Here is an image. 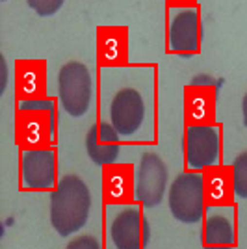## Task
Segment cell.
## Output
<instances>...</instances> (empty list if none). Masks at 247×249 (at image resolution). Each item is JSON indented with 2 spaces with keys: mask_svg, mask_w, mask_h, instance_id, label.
Returning a JSON list of instances; mask_svg holds the SVG:
<instances>
[{
  "mask_svg": "<svg viewBox=\"0 0 247 249\" xmlns=\"http://www.w3.org/2000/svg\"><path fill=\"white\" fill-rule=\"evenodd\" d=\"M91 192L82 177L65 175L51 194V225L60 236L78 232L89 219Z\"/></svg>",
  "mask_w": 247,
  "mask_h": 249,
  "instance_id": "1",
  "label": "cell"
},
{
  "mask_svg": "<svg viewBox=\"0 0 247 249\" xmlns=\"http://www.w3.org/2000/svg\"><path fill=\"white\" fill-rule=\"evenodd\" d=\"M56 132V104L51 99L21 101L15 114V138L21 149L49 147Z\"/></svg>",
  "mask_w": 247,
  "mask_h": 249,
  "instance_id": "2",
  "label": "cell"
},
{
  "mask_svg": "<svg viewBox=\"0 0 247 249\" xmlns=\"http://www.w3.org/2000/svg\"><path fill=\"white\" fill-rule=\"evenodd\" d=\"M169 212L180 223H197L205 216V175L186 171L173 178L167 192Z\"/></svg>",
  "mask_w": 247,
  "mask_h": 249,
  "instance_id": "3",
  "label": "cell"
},
{
  "mask_svg": "<svg viewBox=\"0 0 247 249\" xmlns=\"http://www.w3.org/2000/svg\"><path fill=\"white\" fill-rule=\"evenodd\" d=\"M58 95L63 110L71 117H82L93 101V78L82 62L63 63L58 73Z\"/></svg>",
  "mask_w": 247,
  "mask_h": 249,
  "instance_id": "4",
  "label": "cell"
},
{
  "mask_svg": "<svg viewBox=\"0 0 247 249\" xmlns=\"http://www.w3.org/2000/svg\"><path fill=\"white\" fill-rule=\"evenodd\" d=\"M151 227L143 210L136 205H117L108 219V240L112 249H145Z\"/></svg>",
  "mask_w": 247,
  "mask_h": 249,
  "instance_id": "5",
  "label": "cell"
},
{
  "mask_svg": "<svg viewBox=\"0 0 247 249\" xmlns=\"http://www.w3.org/2000/svg\"><path fill=\"white\" fill-rule=\"evenodd\" d=\"M216 80L208 74H197L184 89V119L186 124H214L216 123Z\"/></svg>",
  "mask_w": 247,
  "mask_h": 249,
  "instance_id": "6",
  "label": "cell"
},
{
  "mask_svg": "<svg viewBox=\"0 0 247 249\" xmlns=\"http://www.w3.org/2000/svg\"><path fill=\"white\" fill-rule=\"evenodd\" d=\"M169 173L164 160L156 153H145L136 169V201L147 208H155L162 203L167 190Z\"/></svg>",
  "mask_w": 247,
  "mask_h": 249,
  "instance_id": "7",
  "label": "cell"
},
{
  "mask_svg": "<svg viewBox=\"0 0 247 249\" xmlns=\"http://www.w3.org/2000/svg\"><path fill=\"white\" fill-rule=\"evenodd\" d=\"M184 155L190 171L216 166L219 160V130L216 124L186 126Z\"/></svg>",
  "mask_w": 247,
  "mask_h": 249,
  "instance_id": "8",
  "label": "cell"
},
{
  "mask_svg": "<svg viewBox=\"0 0 247 249\" xmlns=\"http://www.w3.org/2000/svg\"><path fill=\"white\" fill-rule=\"evenodd\" d=\"M56 180V153L51 147L22 149L21 153V188L22 190H54Z\"/></svg>",
  "mask_w": 247,
  "mask_h": 249,
  "instance_id": "9",
  "label": "cell"
},
{
  "mask_svg": "<svg viewBox=\"0 0 247 249\" xmlns=\"http://www.w3.org/2000/svg\"><path fill=\"white\" fill-rule=\"evenodd\" d=\"M169 51L178 56H194L201 47V21L195 8H180L169 17Z\"/></svg>",
  "mask_w": 247,
  "mask_h": 249,
  "instance_id": "10",
  "label": "cell"
},
{
  "mask_svg": "<svg viewBox=\"0 0 247 249\" xmlns=\"http://www.w3.org/2000/svg\"><path fill=\"white\" fill-rule=\"evenodd\" d=\"M145 119V101L134 88H121L110 103V123L119 136L136 134Z\"/></svg>",
  "mask_w": 247,
  "mask_h": 249,
  "instance_id": "11",
  "label": "cell"
},
{
  "mask_svg": "<svg viewBox=\"0 0 247 249\" xmlns=\"http://www.w3.org/2000/svg\"><path fill=\"white\" fill-rule=\"evenodd\" d=\"M119 151H121L119 134L112 123L97 121L89 126V130L86 134V153L93 164L103 167L115 164Z\"/></svg>",
  "mask_w": 247,
  "mask_h": 249,
  "instance_id": "12",
  "label": "cell"
},
{
  "mask_svg": "<svg viewBox=\"0 0 247 249\" xmlns=\"http://www.w3.org/2000/svg\"><path fill=\"white\" fill-rule=\"evenodd\" d=\"M103 194L108 205H128L136 197L134 167L130 164L104 166Z\"/></svg>",
  "mask_w": 247,
  "mask_h": 249,
  "instance_id": "13",
  "label": "cell"
},
{
  "mask_svg": "<svg viewBox=\"0 0 247 249\" xmlns=\"http://www.w3.org/2000/svg\"><path fill=\"white\" fill-rule=\"evenodd\" d=\"M97 58L104 67H119L128 62V30L124 26L99 28Z\"/></svg>",
  "mask_w": 247,
  "mask_h": 249,
  "instance_id": "14",
  "label": "cell"
},
{
  "mask_svg": "<svg viewBox=\"0 0 247 249\" xmlns=\"http://www.w3.org/2000/svg\"><path fill=\"white\" fill-rule=\"evenodd\" d=\"M15 91L21 101L45 99L47 93V62L21 60L15 67Z\"/></svg>",
  "mask_w": 247,
  "mask_h": 249,
  "instance_id": "15",
  "label": "cell"
},
{
  "mask_svg": "<svg viewBox=\"0 0 247 249\" xmlns=\"http://www.w3.org/2000/svg\"><path fill=\"white\" fill-rule=\"evenodd\" d=\"M205 196L210 207H230L236 197L232 169L227 166H212L205 173Z\"/></svg>",
  "mask_w": 247,
  "mask_h": 249,
  "instance_id": "16",
  "label": "cell"
},
{
  "mask_svg": "<svg viewBox=\"0 0 247 249\" xmlns=\"http://www.w3.org/2000/svg\"><path fill=\"white\" fill-rule=\"evenodd\" d=\"M236 246L234 223L230 216L214 212L203 225V248L205 249H232Z\"/></svg>",
  "mask_w": 247,
  "mask_h": 249,
  "instance_id": "17",
  "label": "cell"
},
{
  "mask_svg": "<svg viewBox=\"0 0 247 249\" xmlns=\"http://www.w3.org/2000/svg\"><path fill=\"white\" fill-rule=\"evenodd\" d=\"M232 182H234V194L240 199H247V151L240 153L232 162Z\"/></svg>",
  "mask_w": 247,
  "mask_h": 249,
  "instance_id": "18",
  "label": "cell"
},
{
  "mask_svg": "<svg viewBox=\"0 0 247 249\" xmlns=\"http://www.w3.org/2000/svg\"><path fill=\"white\" fill-rule=\"evenodd\" d=\"M65 0H26V4L35 11L39 17H51L62 10Z\"/></svg>",
  "mask_w": 247,
  "mask_h": 249,
  "instance_id": "19",
  "label": "cell"
},
{
  "mask_svg": "<svg viewBox=\"0 0 247 249\" xmlns=\"http://www.w3.org/2000/svg\"><path fill=\"white\" fill-rule=\"evenodd\" d=\"M65 249H103L101 248V242L91 236V234H82V236H76L72 238Z\"/></svg>",
  "mask_w": 247,
  "mask_h": 249,
  "instance_id": "20",
  "label": "cell"
},
{
  "mask_svg": "<svg viewBox=\"0 0 247 249\" xmlns=\"http://www.w3.org/2000/svg\"><path fill=\"white\" fill-rule=\"evenodd\" d=\"M0 71H2V86H0V91L4 93L6 91V86H8V63L6 58L2 56V63H0Z\"/></svg>",
  "mask_w": 247,
  "mask_h": 249,
  "instance_id": "21",
  "label": "cell"
},
{
  "mask_svg": "<svg viewBox=\"0 0 247 249\" xmlns=\"http://www.w3.org/2000/svg\"><path fill=\"white\" fill-rule=\"evenodd\" d=\"M171 8H175V10H180V8H184V6H194L195 4V0H165Z\"/></svg>",
  "mask_w": 247,
  "mask_h": 249,
  "instance_id": "22",
  "label": "cell"
},
{
  "mask_svg": "<svg viewBox=\"0 0 247 249\" xmlns=\"http://www.w3.org/2000/svg\"><path fill=\"white\" fill-rule=\"evenodd\" d=\"M242 115H244V124L247 126V91L244 95V101H242Z\"/></svg>",
  "mask_w": 247,
  "mask_h": 249,
  "instance_id": "23",
  "label": "cell"
}]
</instances>
